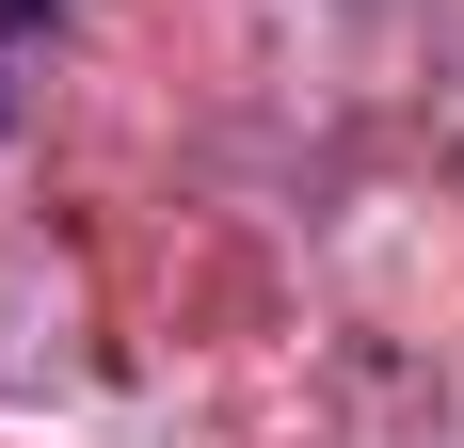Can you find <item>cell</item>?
<instances>
[{
    "instance_id": "1",
    "label": "cell",
    "mask_w": 464,
    "mask_h": 448,
    "mask_svg": "<svg viewBox=\"0 0 464 448\" xmlns=\"http://www.w3.org/2000/svg\"><path fill=\"white\" fill-rule=\"evenodd\" d=\"M48 16H64V0H0V112H16V48H33Z\"/></svg>"
}]
</instances>
